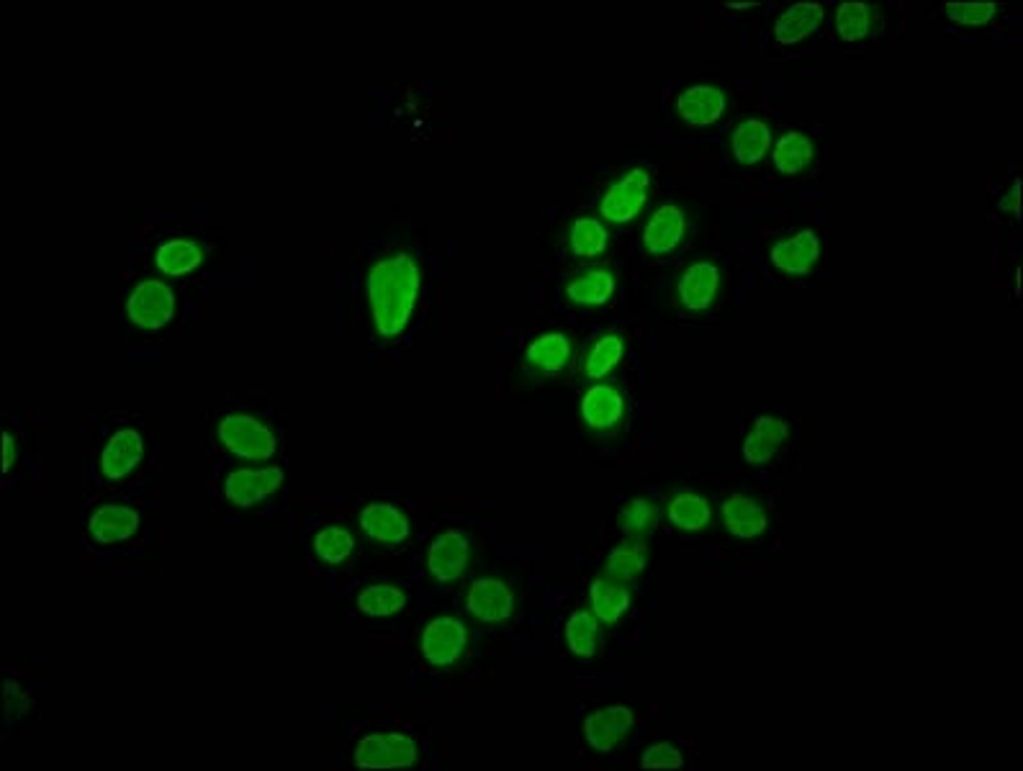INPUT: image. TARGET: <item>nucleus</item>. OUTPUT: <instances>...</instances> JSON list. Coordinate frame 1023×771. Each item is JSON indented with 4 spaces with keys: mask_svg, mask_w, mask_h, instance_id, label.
Segmentation results:
<instances>
[{
    "mask_svg": "<svg viewBox=\"0 0 1023 771\" xmlns=\"http://www.w3.org/2000/svg\"><path fill=\"white\" fill-rule=\"evenodd\" d=\"M365 289L379 335L386 340L399 337L409 327L419 301V289H422V276H419L415 257L409 253L381 257L368 273Z\"/></svg>",
    "mask_w": 1023,
    "mask_h": 771,
    "instance_id": "f257e3e1",
    "label": "nucleus"
},
{
    "mask_svg": "<svg viewBox=\"0 0 1023 771\" xmlns=\"http://www.w3.org/2000/svg\"><path fill=\"white\" fill-rule=\"evenodd\" d=\"M219 440L230 453L255 463L274 458L278 451L274 430L249 414H226L219 422Z\"/></svg>",
    "mask_w": 1023,
    "mask_h": 771,
    "instance_id": "f03ea898",
    "label": "nucleus"
},
{
    "mask_svg": "<svg viewBox=\"0 0 1023 771\" xmlns=\"http://www.w3.org/2000/svg\"><path fill=\"white\" fill-rule=\"evenodd\" d=\"M649 186L651 178L643 167H632L623 175L620 180L613 183L607 188V194L602 196L600 211L605 217V222L609 224H630L640 211L646 209V201H649Z\"/></svg>",
    "mask_w": 1023,
    "mask_h": 771,
    "instance_id": "7ed1b4c3",
    "label": "nucleus"
},
{
    "mask_svg": "<svg viewBox=\"0 0 1023 771\" xmlns=\"http://www.w3.org/2000/svg\"><path fill=\"white\" fill-rule=\"evenodd\" d=\"M417 763V744L407 733H371L356 748L360 769H404Z\"/></svg>",
    "mask_w": 1023,
    "mask_h": 771,
    "instance_id": "20e7f679",
    "label": "nucleus"
},
{
    "mask_svg": "<svg viewBox=\"0 0 1023 771\" xmlns=\"http://www.w3.org/2000/svg\"><path fill=\"white\" fill-rule=\"evenodd\" d=\"M129 319L142 329H163L175 314V296L163 281H142L131 291L127 304Z\"/></svg>",
    "mask_w": 1023,
    "mask_h": 771,
    "instance_id": "39448f33",
    "label": "nucleus"
},
{
    "mask_svg": "<svg viewBox=\"0 0 1023 771\" xmlns=\"http://www.w3.org/2000/svg\"><path fill=\"white\" fill-rule=\"evenodd\" d=\"M468 643V630L455 617H435L422 633V656L430 666H453L463 656Z\"/></svg>",
    "mask_w": 1023,
    "mask_h": 771,
    "instance_id": "423d86ee",
    "label": "nucleus"
},
{
    "mask_svg": "<svg viewBox=\"0 0 1023 771\" xmlns=\"http://www.w3.org/2000/svg\"><path fill=\"white\" fill-rule=\"evenodd\" d=\"M286 479L281 466H268V468H240V471H232L224 481V494L232 504L237 506H253L257 502H263L265 497H270L274 491L281 489V483Z\"/></svg>",
    "mask_w": 1023,
    "mask_h": 771,
    "instance_id": "0eeeda50",
    "label": "nucleus"
},
{
    "mask_svg": "<svg viewBox=\"0 0 1023 771\" xmlns=\"http://www.w3.org/2000/svg\"><path fill=\"white\" fill-rule=\"evenodd\" d=\"M470 542L461 530H445L432 540L430 553H427V569L438 582H455L468 569Z\"/></svg>",
    "mask_w": 1023,
    "mask_h": 771,
    "instance_id": "6e6552de",
    "label": "nucleus"
},
{
    "mask_svg": "<svg viewBox=\"0 0 1023 771\" xmlns=\"http://www.w3.org/2000/svg\"><path fill=\"white\" fill-rule=\"evenodd\" d=\"M632 725H636V715H632L630 708H625V704H609V708L592 712V715L584 720L586 744L600 754L613 751Z\"/></svg>",
    "mask_w": 1023,
    "mask_h": 771,
    "instance_id": "1a4fd4ad",
    "label": "nucleus"
},
{
    "mask_svg": "<svg viewBox=\"0 0 1023 771\" xmlns=\"http://www.w3.org/2000/svg\"><path fill=\"white\" fill-rule=\"evenodd\" d=\"M468 612L481 622H504L514 612V594L499 579H476L466 594Z\"/></svg>",
    "mask_w": 1023,
    "mask_h": 771,
    "instance_id": "9d476101",
    "label": "nucleus"
},
{
    "mask_svg": "<svg viewBox=\"0 0 1023 771\" xmlns=\"http://www.w3.org/2000/svg\"><path fill=\"white\" fill-rule=\"evenodd\" d=\"M771 262L775 268L782 270L787 276H805L818 266L821 257V237L813 230L798 232L792 237L779 240L775 247H771Z\"/></svg>",
    "mask_w": 1023,
    "mask_h": 771,
    "instance_id": "9b49d317",
    "label": "nucleus"
},
{
    "mask_svg": "<svg viewBox=\"0 0 1023 771\" xmlns=\"http://www.w3.org/2000/svg\"><path fill=\"white\" fill-rule=\"evenodd\" d=\"M687 217L676 203H661L643 226V247L651 255H669L682 245Z\"/></svg>",
    "mask_w": 1023,
    "mask_h": 771,
    "instance_id": "f8f14e48",
    "label": "nucleus"
},
{
    "mask_svg": "<svg viewBox=\"0 0 1023 771\" xmlns=\"http://www.w3.org/2000/svg\"><path fill=\"white\" fill-rule=\"evenodd\" d=\"M144 455V440L137 430H119L116 435L108 440L106 447L101 453V474L112 481H121L127 479L129 474H135V468L142 463Z\"/></svg>",
    "mask_w": 1023,
    "mask_h": 771,
    "instance_id": "ddd939ff",
    "label": "nucleus"
},
{
    "mask_svg": "<svg viewBox=\"0 0 1023 771\" xmlns=\"http://www.w3.org/2000/svg\"><path fill=\"white\" fill-rule=\"evenodd\" d=\"M725 93L712 85H691L676 98V114L689 127H710L725 114Z\"/></svg>",
    "mask_w": 1023,
    "mask_h": 771,
    "instance_id": "4468645a",
    "label": "nucleus"
},
{
    "mask_svg": "<svg viewBox=\"0 0 1023 771\" xmlns=\"http://www.w3.org/2000/svg\"><path fill=\"white\" fill-rule=\"evenodd\" d=\"M88 530L101 546H116L139 530V512L124 504H106L91 514Z\"/></svg>",
    "mask_w": 1023,
    "mask_h": 771,
    "instance_id": "2eb2a0df",
    "label": "nucleus"
},
{
    "mask_svg": "<svg viewBox=\"0 0 1023 771\" xmlns=\"http://www.w3.org/2000/svg\"><path fill=\"white\" fill-rule=\"evenodd\" d=\"M720 291V270L702 260L684 270L679 278V301L689 312H705L712 306Z\"/></svg>",
    "mask_w": 1023,
    "mask_h": 771,
    "instance_id": "dca6fc26",
    "label": "nucleus"
},
{
    "mask_svg": "<svg viewBox=\"0 0 1023 771\" xmlns=\"http://www.w3.org/2000/svg\"><path fill=\"white\" fill-rule=\"evenodd\" d=\"M720 517H723L725 530L741 540H754L767 530V514L762 504L746 494L728 497L720 506Z\"/></svg>",
    "mask_w": 1023,
    "mask_h": 771,
    "instance_id": "f3484780",
    "label": "nucleus"
},
{
    "mask_svg": "<svg viewBox=\"0 0 1023 771\" xmlns=\"http://www.w3.org/2000/svg\"><path fill=\"white\" fill-rule=\"evenodd\" d=\"M625 414V399L615 386L597 384L581 399V417L592 430H613Z\"/></svg>",
    "mask_w": 1023,
    "mask_h": 771,
    "instance_id": "a211bd4d",
    "label": "nucleus"
},
{
    "mask_svg": "<svg viewBox=\"0 0 1023 771\" xmlns=\"http://www.w3.org/2000/svg\"><path fill=\"white\" fill-rule=\"evenodd\" d=\"M360 527L368 538L379 540V542H388V546H396V542L407 540L409 535V519L404 517L402 510H396L394 504L386 502H373L368 504L363 512H360Z\"/></svg>",
    "mask_w": 1023,
    "mask_h": 771,
    "instance_id": "6ab92c4d",
    "label": "nucleus"
},
{
    "mask_svg": "<svg viewBox=\"0 0 1023 771\" xmlns=\"http://www.w3.org/2000/svg\"><path fill=\"white\" fill-rule=\"evenodd\" d=\"M589 605H592V612L600 622L615 626V622L623 620V615L628 612L630 592L625 589V584L615 582V579L602 576L589 586Z\"/></svg>",
    "mask_w": 1023,
    "mask_h": 771,
    "instance_id": "aec40b11",
    "label": "nucleus"
},
{
    "mask_svg": "<svg viewBox=\"0 0 1023 771\" xmlns=\"http://www.w3.org/2000/svg\"><path fill=\"white\" fill-rule=\"evenodd\" d=\"M204 262V249L198 247V242L194 240H183V237H173L163 242L154 253V266L163 270L165 276L181 278L194 273V270Z\"/></svg>",
    "mask_w": 1023,
    "mask_h": 771,
    "instance_id": "412c9836",
    "label": "nucleus"
},
{
    "mask_svg": "<svg viewBox=\"0 0 1023 771\" xmlns=\"http://www.w3.org/2000/svg\"><path fill=\"white\" fill-rule=\"evenodd\" d=\"M823 24L821 3H792L775 26V36L779 44H798L807 39L815 28Z\"/></svg>",
    "mask_w": 1023,
    "mask_h": 771,
    "instance_id": "4be33fe9",
    "label": "nucleus"
},
{
    "mask_svg": "<svg viewBox=\"0 0 1023 771\" xmlns=\"http://www.w3.org/2000/svg\"><path fill=\"white\" fill-rule=\"evenodd\" d=\"M666 517L676 530L699 533L710 525L712 506L702 494H695V491H682V494H676L672 502H669Z\"/></svg>",
    "mask_w": 1023,
    "mask_h": 771,
    "instance_id": "5701e85b",
    "label": "nucleus"
},
{
    "mask_svg": "<svg viewBox=\"0 0 1023 771\" xmlns=\"http://www.w3.org/2000/svg\"><path fill=\"white\" fill-rule=\"evenodd\" d=\"M571 340L563 332H546L527 344V360L537 371L554 376L569 365Z\"/></svg>",
    "mask_w": 1023,
    "mask_h": 771,
    "instance_id": "b1692460",
    "label": "nucleus"
},
{
    "mask_svg": "<svg viewBox=\"0 0 1023 771\" xmlns=\"http://www.w3.org/2000/svg\"><path fill=\"white\" fill-rule=\"evenodd\" d=\"M771 147V131L767 121L746 119L733 131V154L743 165H756L767 157Z\"/></svg>",
    "mask_w": 1023,
    "mask_h": 771,
    "instance_id": "393cba45",
    "label": "nucleus"
},
{
    "mask_svg": "<svg viewBox=\"0 0 1023 771\" xmlns=\"http://www.w3.org/2000/svg\"><path fill=\"white\" fill-rule=\"evenodd\" d=\"M615 293V276L607 268H594L589 273L573 278L566 285V296L579 306H602L613 299Z\"/></svg>",
    "mask_w": 1023,
    "mask_h": 771,
    "instance_id": "a878e982",
    "label": "nucleus"
},
{
    "mask_svg": "<svg viewBox=\"0 0 1023 771\" xmlns=\"http://www.w3.org/2000/svg\"><path fill=\"white\" fill-rule=\"evenodd\" d=\"M646 563H649V548L640 538H632L623 546H617L605 561V576L615 579V582H632L643 574Z\"/></svg>",
    "mask_w": 1023,
    "mask_h": 771,
    "instance_id": "bb28decb",
    "label": "nucleus"
},
{
    "mask_svg": "<svg viewBox=\"0 0 1023 771\" xmlns=\"http://www.w3.org/2000/svg\"><path fill=\"white\" fill-rule=\"evenodd\" d=\"M771 160H775V167L782 175H798L811 165L813 139L802 135V131H787V135L777 139Z\"/></svg>",
    "mask_w": 1023,
    "mask_h": 771,
    "instance_id": "cd10ccee",
    "label": "nucleus"
},
{
    "mask_svg": "<svg viewBox=\"0 0 1023 771\" xmlns=\"http://www.w3.org/2000/svg\"><path fill=\"white\" fill-rule=\"evenodd\" d=\"M563 638L573 656L594 658L600 651V620L586 609H579L566 620Z\"/></svg>",
    "mask_w": 1023,
    "mask_h": 771,
    "instance_id": "c85d7f7f",
    "label": "nucleus"
},
{
    "mask_svg": "<svg viewBox=\"0 0 1023 771\" xmlns=\"http://www.w3.org/2000/svg\"><path fill=\"white\" fill-rule=\"evenodd\" d=\"M625 355V342H623V337L620 335H602L597 342L592 344V350L586 352V360H584V373H586V378H592V381H600V378H605L609 376V373H613L617 365H620V360Z\"/></svg>",
    "mask_w": 1023,
    "mask_h": 771,
    "instance_id": "c756f323",
    "label": "nucleus"
},
{
    "mask_svg": "<svg viewBox=\"0 0 1023 771\" xmlns=\"http://www.w3.org/2000/svg\"><path fill=\"white\" fill-rule=\"evenodd\" d=\"M607 230L600 219L581 217L569 230V247L577 257H600L607 249Z\"/></svg>",
    "mask_w": 1023,
    "mask_h": 771,
    "instance_id": "7c9ffc66",
    "label": "nucleus"
},
{
    "mask_svg": "<svg viewBox=\"0 0 1023 771\" xmlns=\"http://www.w3.org/2000/svg\"><path fill=\"white\" fill-rule=\"evenodd\" d=\"M404 605H407V594L392 584H373L358 597L360 612L371 617H394L402 612Z\"/></svg>",
    "mask_w": 1023,
    "mask_h": 771,
    "instance_id": "2f4dec72",
    "label": "nucleus"
},
{
    "mask_svg": "<svg viewBox=\"0 0 1023 771\" xmlns=\"http://www.w3.org/2000/svg\"><path fill=\"white\" fill-rule=\"evenodd\" d=\"M874 13L867 3H844L836 11V32L844 42H861L872 34Z\"/></svg>",
    "mask_w": 1023,
    "mask_h": 771,
    "instance_id": "473e14b6",
    "label": "nucleus"
},
{
    "mask_svg": "<svg viewBox=\"0 0 1023 771\" xmlns=\"http://www.w3.org/2000/svg\"><path fill=\"white\" fill-rule=\"evenodd\" d=\"M656 525H659V510L651 499L636 497L623 506L620 527L630 535V538H643V535L656 530Z\"/></svg>",
    "mask_w": 1023,
    "mask_h": 771,
    "instance_id": "72a5a7b5",
    "label": "nucleus"
},
{
    "mask_svg": "<svg viewBox=\"0 0 1023 771\" xmlns=\"http://www.w3.org/2000/svg\"><path fill=\"white\" fill-rule=\"evenodd\" d=\"M314 550L322 561L337 565V563L348 561L352 550H356V538H352L350 530H345V527L340 525L325 527V530L316 533Z\"/></svg>",
    "mask_w": 1023,
    "mask_h": 771,
    "instance_id": "f704fd0d",
    "label": "nucleus"
},
{
    "mask_svg": "<svg viewBox=\"0 0 1023 771\" xmlns=\"http://www.w3.org/2000/svg\"><path fill=\"white\" fill-rule=\"evenodd\" d=\"M949 19L964 26H983L996 16V3H946Z\"/></svg>",
    "mask_w": 1023,
    "mask_h": 771,
    "instance_id": "c9c22d12",
    "label": "nucleus"
},
{
    "mask_svg": "<svg viewBox=\"0 0 1023 771\" xmlns=\"http://www.w3.org/2000/svg\"><path fill=\"white\" fill-rule=\"evenodd\" d=\"M643 769H682L684 759L682 751L672 744H653L646 748L643 759H640Z\"/></svg>",
    "mask_w": 1023,
    "mask_h": 771,
    "instance_id": "e433bc0d",
    "label": "nucleus"
},
{
    "mask_svg": "<svg viewBox=\"0 0 1023 771\" xmlns=\"http://www.w3.org/2000/svg\"><path fill=\"white\" fill-rule=\"evenodd\" d=\"M777 451L779 447L775 443H769L767 437H762L759 432H754V430L748 432L746 443H743V455H746V460L754 463V466H764V463H769L771 458H775Z\"/></svg>",
    "mask_w": 1023,
    "mask_h": 771,
    "instance_id": "4c0bfd02",
    "label": "nucleus"
},
{
    "mask_svg": "<svg viewBox=\"0 0 1023 771\" xmlns=\"http://www.w3.org/2000/svg\"><path fill=\"white\" fill-rule=\"evenodd\" d=\"M754 432H759L762 437H767L769 443H775L777 447L784 445L787 440H790V424H787L784 420H779V417H771V414H762L759 420L754 422Z\"/></svg>",
    "mask_w": 1023,
    "mask_h": 771,
    "instance_id": "58836bf2",
    "label": "nucleus"
},
{
    "mask_svg": "<svg viewBox=\"0 0 1023 771\" xmlns=\"http://www.w3.org/2000/svg\"><path fill=\"white\" fill-rule=\"evenodd\" d=\"M1019 190H1021V183L1013 180L1011 194L1003 196V201H1000V209H1011L1013 214H1019Z\"/></svg>",
    "mask_w": 1023,
    "mask_h": 771,
    "instance_id": "ea45409f",
    "label": "nucleus"
},
{
    "mask_svg": "<svg viewBox=\"0 0 1023 771\" xmlns=\"http://www.w3.org/2000/svg\"><path fill=\"white\" fill-rule=\"evenodd\" d=\"M3 466H5V471H11V466H13V435H11V432H5V460H3Z\"/></svg>",
    "mask_w": 1023,
    "mask_h": 771,
    "instance_id": "a19ab883",
    "label": "nucleus"
},
{
    "mask_svg": "<svg viewBox=\"0 0 1023 771\" xmlns=\"http://www.w3.org/2000/svg\"><path fill=\"white\" fill-rule=\"evenodd\" d=\"M731 9L743 11V9H751V3H731Z\"/></svg>",
    "mask_w": 1023,
    "mask_h": 771,
    "instance_id": "79ce46f5",
    "label": "nucleus"
}]
</instances>
